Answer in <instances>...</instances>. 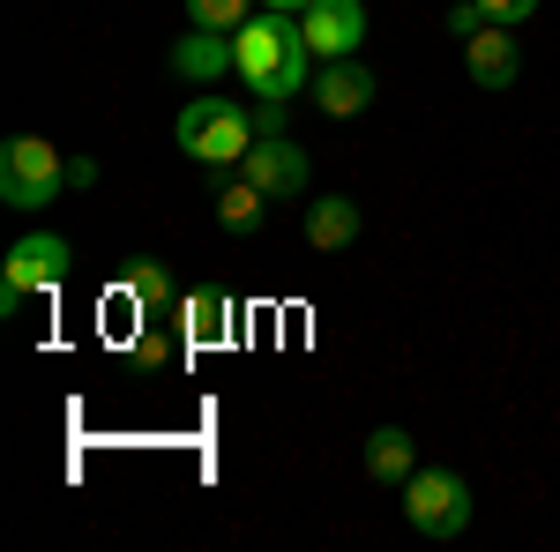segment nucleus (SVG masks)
<instances>
[{
    "label": "nucleus",
    "instance_id": "nucleus-1",
    "mask_svg": "<svg viewBox=\"0 0 560 552\" xmlns=\"http://www.w3.org/2000/svg\"><path fill=\"white\" fill-rule=\"evenodd\" d=\"M306 60H314L306 23L284 15V8H261V15H247V23L232 31V75L255 90V97H269V105H292V97L314 83Z\"/></svg>",
    "mask_w": 560,
    "mask_h": 552
},
{
    "label": "nucleus",
    "instance_id": "nucleus-2",
    "mask_svg": "<svg viewBox=\"0 0 560 552\" xmlns=\"http://www.w3.org/2000/svg\"><path fill=\"white\" fill-rule=\"evenodd\" d=\"M173 142L195 157V165H247V150H255V113L247 105H232V97H217V90H202V97H187L173 120Z\"/></svg>",
    "mask_w": 560,
    "mask_h": 552
},
{
    "label": "nucleus",
    "instance_id": "nucleus-3",
    "mask_svg": "<svg viewBox=\"0 0 560 552\" xmlns=\"http://www.w3.org/2000/svg\"><path fill=\"white\" fill-rule=\"evenodd\" d=\"M60 187H68V165L45 134H8L0 142V202L8 210H45V202H60Z\"/></svg>",
    "mask_w": 560,
    "mask_h": 552
},
{
    "label": "nucleus",
    "instance_id": "nucleus-4",
    "mask_svg": "<svg viewBox=\"0 0 560 552\" xmlns=\"http://www.w3.org/2000/svg\"><path fill=\"white\" fill-rule=\"evenodd\" d=\"M68 269H75V247H68L60 232H31V239H15L8 261H0V314H15L31 292H60Z\"/></svg>",
    "mask_w": 560,
    "mask_h": 552
},
{
    "label": "nucleus",
    "instance_id": "nucleus-5",
    "mask_svg": "<svg viewBox=\"0 0 560 552\" xmlns=\"http://www.w3.org/2000/svg\"><path fill=\"white\" fill-rule=\"evenodd\" d=\"M404 522L419 538H464L471 530V485L456 470H411L404 478Z\"/></svg>",
    "mask_w": 560,
    "mask_h": 552
},
{
    "label": "nucleus",
    "instance_id": "nucleus-6",
    "mask_svg": "<svg viewBox=\"0 0 560 552\" xmlns=\"http://www.w3.org/2000/svg\"><path fill=\"white\" fill-rule=\"evenodd\" d=\"M247 179H255L269 202H300L306 195V150L292 142V128L284 134H255V150H247Z\"/></svg>",
    "mask_w": 560,
    "mask_h": 552
},
{
    "label": "nucleus",
    "instance_id": "nucleus-7",
    "mask_svg": "<svg viewBox=\"0 0 560 552\" xmlns=\"http://www.w3.org/2000/svg\"><path fill=\"white\" fill-rule=\"evenodd\" d=\"M306 97L329 113V120H351V113H366L374 97H382V75L351 52V60H322V75L306 83Z\"/></svg>",
    "mask_w": 560,
    "mask_h": 552
},
{
    "label": "nucleus",
    "instance_id": "nucleus-8",
    "mask_svg": "<svg viewBox=\"0 0 560 552\" xmlns=\"http://www.w3.org/2000/svg\"><path fill=\"white\" fill-rule=\"evenodd\" d=\"M300 23H306L314 60H351V52H359V38H366V0H314Z\"/></svg>",
    "mask_w": 560,
    "mask_h": 552
},
{
    "label": "nucleus",
    "instance_id": "nucleus-9",
    "mask_svg": "<svg viewBox=\"0 0 560 552\" xmlns=\"http://www.w3.org/2000/svg\"><path fill=\"white\" fill-rule=\"evenodd\" d=\"M464 68H471L478 90H509L523 75V45H516V23H486L464 38Z\"/></svg>",
    "mask_w": 560,
    "mask_h": 552
},
{
    "label": "nucleus",
    "instance_id": "nucleus-10",
    "mask_svg": "<svg viewBox=\"0 0 560 552\" xmlns=\"http://www.w3.org/2000/svg\"><path fill=\"white\" fill-rule=\"evenodd\" d=\"M120 292H128V306L142 314V321H173L179 298H187V292H179V277H173L158 255H135L128 277H120Z\"/></svg>",
    "mask_w": 560,
    "mask_h": 552
},
{
    "label": "nucleus",
    "instance_id": "nucleus-11",
    "mask_svg": "<svg viewBox=\"0 0 560 552\" xmlns=\"http://www.w3.org/2000/svg\"><path fill=\"white\" fill-rule=\"evenodd\" d=\"M210 202H217V224H224L232 239H255V232H261V216H269V195H261V187H255V179H247L240 165H224V172H217Z\"/></svg>",
    "mask_w": 560,
    "mask_h": 552
},
{
    "label": "nucleus",
    "instance_id": "nucleus-12",
    "mask_svg": "<svg viewBox=\"0 0 560 552\" xmlns=\"http://www.w3.org/2000/svg\"><path fill=\"white\" fill-rule=\"evenodd\" d=\"M179 337L195 343V351H217V343L232 337V292H224V284H202V292H187L179 298Z\"/></svg>",
    "mask_w": 560,
    "mask_h": 552
},
{
    "label": "nucleus",
    "instance_id": "nucleus-13",
    "mask_svg": "<svg viewBox=\"0 0 560 552\" xmlns=\"http://www.w3.org/2000/svg\"><path fill=\"white\" fill-rule=\"evenodd\" d=\"M359 232H366V216H359L351 195H322V202H306V247H314V255H345Z\"/></svg>",
    "mask_w": 560,
    "mask_h": 552
},
{
    "label": "nucleus",
    "instance_id": "nucleus-14",
    "mask_svg": "<svg viewBox=\"0 0 560 552\" xmlns=\"http://www.w3.org/2000/svg\"><path fill=\"white\" fill-rule=\"evenodd\" d=\"M232 68V31H195L187 23V38L173 45V75H187V83H217Z\"/></svg>",
    "mask_w": 560,
    "mask_h": 552
},
{
    "label": "nucleus",
    "instance_id": "nucleus-15",
    "mask_svg": "<svg viewBox=\"0 0 560 552\" xmlns=\"http://www.w3.org/2000/svg\"><path fill=\"white\" fill-rule=\"evenodd\" d=\"M411 470H419V441H411L404 425H374V433H366V478L404 485Z\"/></svg>",
    "mask_w": 560,
    "mask_h": 552
},
{
    "label": "nucleus",
    "instance_id": "nucleus-16",
    "mask_svg": "<svg viewBox=\"0 0 560 552\" xmlns=\"http://www.w3.org/2000/svg\"><path fill=\"white\" fill-rule=\"evenodd\" d=\"M255 15V0H187V23L195 31H240Z\"/></svg>",
    "mask_w": 560,
    "mask_h": 552
},
{
    "label": "nucleus",
    "instance_id": "nucleus-17",
    "mask_svg": "<svg viewBox=\"0 0 560 552\" xmlns=\"http://www.w3.org/2000/svg\"><path fill=\"white\" fill-rule=\"evenodd\" d=\"M486 23H493V15H486L478 0H456V8H448V31H456V38H471V31H486Z\"/></svg>",
    "mask_w": 560,
    "mask_h": 552
},
{
    "label": "nucleus",
    "instance_id": "nucleus-18",
    "mask_svg": "<svg viewBox=\"0 0 560 552\" xmlns=\"http://www.w3.org/2000/svg\"><path fill=\"white\" fill-rule=\"evenodd\" d=\"M478 8H486L493 23H530V15H538V0H478Z\"/></svg>",
    "mask_w": 560,
    "mask_h": 552
},
{
    "label": "nucleus",
    "instance_id": "nucleus-19",
    "mask_svg": "<svg viewBox=\"0 0 560 552\" xmlns=\"http://www.w3.org/2000/svg\"><path fill=\"white\" fill-rule=\"evenodd\" d=\"M135 359H142V366H165V359H173V343H165V337H158V329H150V337L135 343Z\"/></svg>",
    "mask_w": 560,
    "mask_h": 552
},
{
    "label": "nucleus",
    "instance_id": "nucleus-20",
    "mask_svg": "<svg viewBox=\"0 0 560 552\" xmlns=\"http://www.w3.org/2000/svg\"><path fill=\"white\" fill-rule=\"evenodd\" d=\"M261 8H284V15H306L314 0H261Z\"/></svg>",
    "mask_w": 560,
    "mask_h": 552
}]
</instances>
